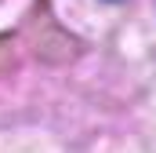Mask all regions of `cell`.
Instances as JSON below:
<instances>
[{"mask_svg": "<svg viewBox=\"0 0 156 153\" xmlns=\"http://www.w3.org/2000/svg\"><path fill=\"white\" fill-rule=\"evenodd\" d=\"M109 4H116V0H109Z\"/></svg>", "mask_w": 156, "mask_h": 153, "instance_id": "1", "label": "cell"}]
</instances>
